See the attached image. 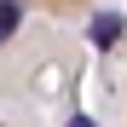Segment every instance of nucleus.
<instances>
[{
	"label": "nucleus",
	"mask_w": 127,
	"mask_h": 127,
	"mask_svg": "<svg viewBox=\"0 0 127 127\" xmlns=\"http://www.w3.org/2000/svg\"><path fill=\"white\" fill-rule=\"evenodd\" d=\"M29 6H40L46 17H75V12H87L93 0H29Z\"/></svg>",
	"instance_id": "nucleus-1"
},
{
	"label": "nucleus",
	"mask_w": 127,
	"mask_h": 127,
	"mask_svg": "<svg viewBox=\"0 0 127 127\" xmlns=\"http://www.w3.org/2000/svg\"><path fill=\"white\" fill-rule=\"evenodd\" d=\"M93 40H98V46H116V40H121V17H98V23H93Z\"/></svg>",
	"instance_id": "nucleus-2"
}]
</instances>
